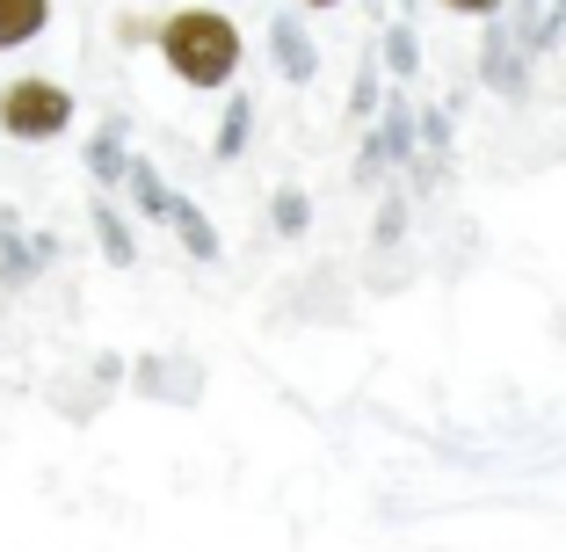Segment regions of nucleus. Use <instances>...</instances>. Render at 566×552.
<instances>
[{"label":"nucleus","mask_w":566,"mask_h":552,"mask_svg":"<svg viewBox=\"0 0 566 552\" xmlns=\"http://www.w3.org/2000/svg\"><path fill=\"white\" fill-rule=\"evenodd\" d=\"M36 30H44V0H0V51L30 44Z\"/></svg>","instance_id":"nucleus-3"},{"label":"nucleus","mask_w":566,"mask_h":552,"mask_svg":"<svg viewBox=\"0 0 566 552\" xmlns=\"http://www.w3.org/2000/svg\"><path fill=\"white\" fill-rule=\"evenodd\" d=\"M66 87H51V81H15L8 95H0V124L15 138H51V132H66Z\"/></svg>","instance_id":"nucleus-2"},{"label":"nucleus","mask_w":566,"mask_h":552,"mask_svg":"<svg viewBox=\"0 0 566 552\" xmlns=\"http://www.w3.org/2000/svg\"><path fill=\"white\" fill-rule=\"evenodd\" d=\"M160 44H167V66L182 73V81H197V87H218L226 73H233V59H240L233 22L211 15V8H189V15H175V22L160 30Z\"/></svg>","instance_id":"nucleus-1"},{"label":"nucleus","mask_w":566,"mask_h":552,"mask_svg":"<svg viewBox=\"0 0 566 552\" xmlns=\"http://www.w3.org/2000/svg\"><path fill=\"white\" fill-rule=\"evenodd\" d=\"M450 8H472V15H486V8H494V0H450Z\"/></svg>","instance_id":"nucleus-4"},{"label":"nucleus","mask_w":566,"mask_h":552,"mask_svg":"<svg viewBox=\"0 0 566 552\" xmlns=\"http://www.w3.org/2000/svg\"><path fill=\"white\" fill-rule=\"evenodd\" d=\"M313 8H334V0H313Z\"/></svg>","instance_id":"nucleus-5"}]
</instances>
